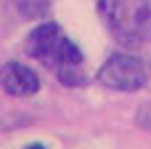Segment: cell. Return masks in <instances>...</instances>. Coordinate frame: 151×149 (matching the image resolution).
<instances>
[{"label": "cell", "instance_id": "1", "mask_svg": "<svg viewBox=\"0 0 151 149\" xmlns=\"http://www.w3.org/2000/svg\"><path fill=\"white\" fill-rule=\"evenodd\" d=\"M96 11L122 51H151V0H96Z\"/></svg>", "mask_w": 151, "mask_h": 149}, {"label": "cell", "instance_id": "2", "mask_svg": "<svg viewBox=\"0 0 151 149\" xmlns=\"http://www.w3.org/2000/svg\"><path fill=\"white\" fill-rule=\"evenodd\" d=\"M24 53L45 67L64 69V67H82L85 56L82 48L61 29L58 21H48L42 19L27 37H24Z\"/></svg>", "mask_w": 151, "mask_h": 149}, {"label": "cell", "instance_id": "3", "mask_svg": "<svg viewBox=\"0 0 151 149\" xmlns=\"http://www.w3.org/2000/svg\"><path fill=\"white\" fill-rule=\"evenodd\" d=\"M96 77L109 91L138 93V91H143L149 85V64L133 51H117L101 64Z\"/></svg>", "mask_w": 151, "mask_h": 149}, {"label": "cell", "instance_id": "4", "mask_svg": "<svg viewBox=\"0 0 151 149\" xmlns=\"http://www.w3.org/2000/svg\"><path fill=\"white\" fill-rule=\"evenodd\" d=\"M0 88L13 99H29V96L40 93L42 80L32 67H27L24 61L11 59L0 67Z\"/></svg>", "mask_w": 151, "mask_h": 149}, {"label": "cell", "instance_id": "5", "mask_svg": "<svg viewBox=\"0 0 151 149\" xmlns=\"http://www.w3.org/2000/svg\"><path fill=\"white\" fill-rule=\"evenodd\" d=\"M11 5L24 19H32V21H42L50 11V0H11Z\"/></svg>", "mask_w": 151, "mask_h": 149}, {"label": "cell", "instance_id": "6", "mask_svg": "<svg viewBox=\"0 0 151 149\" xmlns=\"http://www.w3.org/2000/svg\"><path fill=\"white\" fill-rule=\"evenodd\" d=\"M56 80L64 85V88H85L90 83L88 72L82 67H64V69H56Z\"/></svg>", "mask_w": 151, "mask_h": 149}, {"label": "cell", "instance_id": "7", "mask_svg": "<svg viewBox=\"0 0 151 149\" xmlns=\"http://www.w3.org/2000/svg\"><path fill=\"white\" fill-rule=\"evenodd\" d=\"M133 123H135V128H141L143 133H151V101H143V104L135 109Z\"/></svg>", "mask_w": 151, "mask_h": 149}, {"label": "cell", "instance_id": "8", "mask_svg": "<svg viewBox=\"0 0 151 149\" xmlns=\"http://www.w3.org/2000/svg\"><path fill=\"white\" fill-rule=\"evenodd\" d=\"M24 149H48L42 141H32V144H24Z\"/></svg>", "mask_w": 151, "mask_h": 149}]
</instances>
